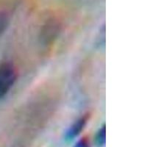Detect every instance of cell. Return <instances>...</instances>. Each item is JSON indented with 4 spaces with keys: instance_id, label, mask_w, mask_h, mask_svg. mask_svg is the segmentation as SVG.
<instances>
[{
    "instance_id": "cell-5",
    "label": "cell",
    "mask_w": 147,
    "mask_h": 147,
    "mask_svg": "<svg viewBox=\"0 0 147 147\" xmlns=\"http://www.w3.org/2000/svg\"><path fill=\"white\" fill-rule=\"evenodd\" d=\"M74 147H90L89 140L86 137L82 138L76 144Z\"/></svg>"
},
{
    "instance_id": "cell-1",
    "label": "cell",
    "mask_w": 147,
    "mask_h": 147,
    "mask_svg": "<svg viewBox=\"0 0 147 147\" xmlns=\"http://www.w3.org/2000/svg\"><path fill=\"white\" fill-rule=\"evenodd\" d=\"M16 79V69L13 64L9 62L0 63V99L8 94Z\"/></svg>"
},
{
    "instance_id": "cell-4",
    "label": "cell",
    "mask_w": 147,
    "mask_h": 147,
    "mask_svg": "<svg viewBox=\"0 0 147 147\" xmlns=\"http://www.w3.org/2000/svg\"><path fill=\"white\" fill-rule=\"evenodd\" d=\"M105 126L103 125L102 128L99 129L96 136V144L98 146L102 147L105 144Z\"/></svg>"
},
{
    "instance_id": "cell-3",
    "label": "cell",
    "mask_w": 147,
    "mask_h": 147,
    "mask_svg": "<svg viewBox=\"0 0 147 147\" xmlns=\"http://www.w3.org/2000/svg\"><path fill=\"white\" fill-rule=\"evenodd\" d=\"M9 24V18L5 13L0 12V38L3 35Z\"/></svg>"
},
{
    "instance_id": "cell-2",
    "label": "cell",
    "mask_w": 147,
    "mask_h": 147,
    "mask_svg": "<svg viewBox=\"0 0 147 147\" xmlns=\"http://www.w3.org/2000/svg\"><path fill=\"white\" fill-rule=\"evenodd\" d=\"M88 120L89 114H85L83 116H82V117L77 119L72 124L71 127L69 128V130L67 131L66 136H65V138H66L67 140H73L77 136H78L81 133V132L83 130V129L85 127Z\"/></svg>"
}]
</instances>
